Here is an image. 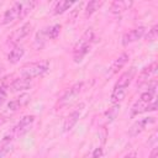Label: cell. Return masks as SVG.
I'll use <instances>...</instances> for the list:
<instances>
[{"mask_svg": "<svg viewBox=\"0 0 158 158\" xmlns=\"http://www.w3.org/2000/svg\"><path fill=\"white\" fill-rule=\"evenodd\" d=\"M94 42V31L93 28H88L80 37V40L77 42L74 51H73V59L75 63H80L84 57L90 52L91 44Z\"/></svg>", "mask_w": 158, "mask_h": 158, "instance_id": "1", "label": "cell"}, {"mask_svg": "<svg viewBox=\"0 0 158 158\" xmlns=\"http://www.w3.org/2000/svg\"><path fill=\"white\" fill-rule=\"evenodd\" d=\"M48 63L47 62H36V63H30L22 67L21 69V77L26 79H35L38 77H42L48 72Z\"/></svg>", "mask_w": 158, "mask_h": 158, "instance_id": "2", "label": "cell"}, {"mask_svg": "<svg viewBox=\"0 0 158 158\" xmlns=\"http://www.w3.org/2000/svg\"><path fill=\"white\" fill-rule=\"evenodd\" d=\"M83 85H84V84H83L81 81L75 83L74 85H72V86H70L69 89H67L65 93L62 95V98L59 99L58 104H59L60 106H65V105H69L70 102H73V101L78 98V95L81 93Z\"/></svg>", "mask_w": 158, "mask_h": 158, "instance_id": "3", "label": "cell"}, {"mask_svg": "<svg viewBox=\"0 0 158 158\" xmlns=\"http://www.w3.org/2000/svg\"><path fill=\"white\" fill-rule=\"evenodd\" d=\"M32 30V25L30 22H25L20 28L15 30L7 38V43L12 44V46H17V43H20V41H22L23 38H26Z\"/></svg>", "mask_w": 158, "mask_h": 158, "instance_id": "4", "label": "cell"}, {"mask_svg": "<svg viewBox=\"0 0 158 158\" xmlns=\"http://www.w3.org/2000/svg\"><path fill=\"white\" fill-rule=\"evenodd\" d=\"M157 122V118L156 117H144V118H142V120H138V121H136L130 128H128V136L130 137H136V136H138L139 133H142L146 128H147V126H149V125H154Z\"/></svg>", "mask_w": 158, "mask_h": 158, "instance_id": "5", "label": "cell"}, {"mask_svg": "<svg viewBox=\"0 0 158 158\" xmlns=\"http://www.w3.org/2000/svg\"><path fill=\"white\" fill-rule=\"evenodd\" d=\"M146 35V27L143 26H139V27H136V28H132L130 31H127L123 36H122V40H121V43L122 46H128L141 38H143Z\"/></svg>", "mask_w": 158, "mask_h": 158, "instance_id": "6", "label": "cell"}, {"mask_svg": "<svg viewBox=\"0 0 158 158\" xmlns=\"http://www.w3.org/2000/svg\"><path fill=\"white\" fill-rule=\"evenodd\" d=\"M33 122H35V116H33V115H26V116H23V117L17 122V125H16L15 127H12V132H14L15 137L22 136V135H25L26 132H28V131L31 130Z\"/></svg>", "mask_w": 158, "mask_h": 158, "instance_id": "7", "label": "cell"}, {"mask_svg": "<svg viewBox=\"0 0 158 158\" xmlns=\"http://www.w3.org/2000/svg\"><path fill=\"white\" fill-rule=\"evenodd\" d=\"M83 109H84V104H80L77 109H74V110L67 116V118L64 120V123H63V131H64V132L70 131V130L75 126V123L79 121V117H80V115H81V112H83Z\"/></svg>", "mask_w": 158, "mask_h": 158, "instance_id": "8", "label": "cell"}, {"mask_svg": "<svg viewBox=\"0 0 158 158\" xmlns=\"http://www.w3.org/2000/svg\"><path fill=\"white\" fill-rule=\"evenodd\" d=\"M156 73H157V62H152L149 65L144 67V68L141 70V73H139V75H138V79H137V85L141 86V85L148 83L149 79H151Z\"/></svg>", "mask_w": 158, "mask_h": 158, "instance_id": "9", "label": "cell"}, {"mask_svg": "<svg viewBox=\"0 0 158 158\" xmlns=\"http://www.w3.org/2000/svg\"><path fill=\"white\" fill-rule=\"evenodd\" d=\"M135 74H136V68L135 67H131L128 70H126L125 73L121 74V77L118 78V80L116 81V84H115L114 88L115 89H123V90H126L128 88V85L131 84Z\"/></svg>", "mask_w": 158, "mask_h": 158, "instance_id": "10", "label": "cell"}, {"mask_svg": "<svg viewBox=\"0 0 158 158\" xmlns=\"http://www.w3.org/2000/svg\"><path fill=\"white\" fill-rule=\"evenodd\" d=\"M28 101H30V95H27V94L20 95L19 98L11 100L6 105V114H14V112H16L19 109H21L22 106H25Z\"/></svg>", "mask_w": 158, "mask_h": 158, "instance_id": "11", "label": "cell"}, {"mask_svg": "<svg viewBox=\"0 0 158 158\" xmlns=\"http://www.w3.org/2000/svg\"><path fill=\"white\" fill-rule=\"evenodd\" d=\"M17 19H20V4L15 2L10 9H7L2 16V23L4 25H9L12 23L14 21H16Z\"/></svg>", "mask_w": 158, "mask_h": 158, "instance_id": "12", "label": "cell"}, {"mask_svg": "<svg viewBox=\"0 0 158 158\" xmlns=\"http://www.w3.org/2000/svg\"><path fill=\"white\" fill-rule=\"evenodd\" d=\"M133 5L132 1H125V0H115L111 2V6H110V12L114 14V15H118V14H122L123 11L128 10L131 6Z\"/></svg>", "mask_w": 158, "mask_h": 158, "instance_id": "13", "label": "cell"}, {"mask_svg": "<svg viewBox=\"0 0 158 158\" xmlns=\"http://www.w3.org/2000/svg\"><path fill=\"white\" fill-rule=\"evenodd\" d=\"M128 62V54L126 53V52H123V53H121L115 60H114V63L111 64V67H110V74H116V73H118L123 67H125V64Z\"/></svg>", "mask_w": 158, "mask_h": 158, "instance_id": "14", "label": "cell"}, {"mask_svg": "<svg viewBox=\"0 0 158 158\" xmlns=\"http://www.w3.org/2000/svg\"><path fill=\"white\" fill-rule=\"evenodd\" d=\"M11 90L12 91H23V90H27L31 88V80L30 79H26V78H17L15 79L11 84Z\"/></svg>", "mask_w": 158, "mask_h": 158, "instance_id": "15", "label": "cell"}, {"mask_svg": "<svg viewBox=\"0 0 158 158\" xmlns=\"http://www.w3.org/2000/svg\"><path fill=\"white\" fill-rule=\"evenodd\" d=\"M25 54V49L21 47V46H15L7 54V60L11 63V64H16Z\"/></svg>", "mask_w": 158, "mask_h": 158, "instance_id": "16", "label": "cell"}, {"mask_svg": "<svg viewBox=\"0 0 158 158\" xmlns=\"http://www.w3.org/2000/svg\"><path fill=\"white\" fill-rule=\"evenodd\" d=\"M73 5H74V2H72V1H68V0H59V1H57V2L54 4V6H53V9H52V12H53L54 15H60V14L65 12L67 10H69Z\"/></svg>", "mask_w": 158, "mask_h": 158, "instance_id": "17", "label": "cell"}, {"mask_svg": "<svg viewBox=\"0 0 158 158\" xmlns=\"http://www.w3.org/2000/svg\"><path fill=\"white\" fill-rule=\"evenodd\" d=\"M148 104H149L148 101H146V100H143V99L139 98L132 105V107H131V116H137V115H139L142 112H146V109H147Z\"/></svg>", "mask_w": 158, "mask_h": 158, "instance_id": "18", "label": "cell"}, {"mask_svg": "<svg viewBox=\"0 0 158 158\" xmlns=\"http://www.w3.org/2000/svg\"><path fill=\"white\" fill-rule=\"evenodd\" d=\"M20 4V19L26 17L37 5L36 1H19Z\"/></svg>", "mask_w": 158, "mask_h": 158, "instance_id": "19", "label": "cell"}, {"mask_svg": "<svg viewBox=\"0 0 158 158\" xmlns=\"http://www.w3.org/2000/svg\"><path fill=\"white\" fill-rule=\"evenodd\" d=\"M102 4H104L102 0H91V1H89L86 4V7H85V17H89L94 12H96L102 6Z\"/></svg>", "mask_w": 158, "mask_h": 158, "instance_id": "20", "label": "cell"}, {"mask_svg": "<svg viewBox=\"0 0 158 158\" xmlns=\"http://www.w3.org/2000/svg\"><path fill=\"white\" fill-rule=\"evenodd\" d=\"M47 40H48V38H47V35H46V30L43 28L42 31L37 32V35H36V37H35V41H33V47H35L37 51L42 49V48L44 47Z\"/></svg>", "mask_w": 158, "mask_h": 158, "instance_id": "21", "label": "cell"}, {"mask_svg": "<svg viewBox=\"0 0 158 158\" xmlns=\"http://www.w3.org/2000/svg\"><path fill=\"white\" fill-rule=\"evenodd\" d=\"M118 111H120V104H112V106L105 112V117H106V121L109 123H111L118 115Z\"/></svg>", "mask_w": 158, "mask_h": 158, "instance_id": "22", "label": "cell"}, {"mask_svg": "<svg viewBox=\"0 0 158 158\" xmlns=\"http://www.w3.org/2000/svg\"><path fill=\"white\" fill-rule=\"evenodd\" d=\"M60 28H62V26L58 25V23L52 25V26L44 28V30H46L47 38H48V40H56V38L59 36V33H60Z\"/></svg>", "mask_w": 158, "mask_h": 158, "instance_id": "23", "label": "cell"}, {"mask_svg": "<svg viewBox=\"0 0 158 158\" xmlns=\"http://www.w3.org/2000/svg\"><path fill=\"white\" fill-rule=\"evenodd\" d=\"M125 96H126V90H123V89H115L114 88L110 99H111L112 104H120L125 99Z\"/></svg>", "mask_w": 158, "mask_h": 158, "instance_id": "24", "label": "cell"}, {"mask_svg": "<svg viewBox=\"0 0 158 158\" xmlns=\"http://www.w3.org/2000/svg\"><path fill=\"white\" fill-rule=\"evenodd\" d=\"M144 36H146V41H148V42H154V41L157 40V37H158V26L154 25L152 28L148 30V33L144 35Z\"/></svg>", "mask_w": 158, "mask_h": 158, "instance_id": "25", "label": "cell"}, {"mask_svg": "<svg viewBox=\"0 0 158 158\" xmlns=\"http://www.w3.org/2000/svg\"><path fill=\"white\" fill-rule=\"evenodd\" d=\"M11 142H2V144L0 146V157H4L5 154H7L11 151Z\"/></svg>", "mask_w": 158, "mask_h": 158, "instance_id": "26", "label": "cell"}, {"mask_svg": "<svg viewBox=\"0 0 158 158\" xmlns=\"http://www.w3.org/2000/svg\"><path fill=\"white\" fill-rule=\"evenodd\" d=\"M7 88H4V86H0V106L5 102L6 98H7V91H6Z\"/></svg>", "mask_w": 158, "mask_h": 158, "instance_id": "27", "label": "cell"}, {"mask_svg": "<svg viewBox=\"0 0 158 158\" xmlns=\"http://www.w3.org/2000/svg\"><path fill=\"white\" fill-rule=\"evenodd\" d=\"M91 153H93L94 158H101L104 154V149H102V147H96L94 151H91Z\"/></svg>", "mask_w": 158, "mask_h": 158, "instance_id": "28", "label": "cell"}, {"mask_svg": "<svg viewBox=\"0 0 158 158\" xmlns=\"http://www.w3.org/2000/svg\"><path fill=\"white\" fill-rule=\"evenodd\" d=\"M157 137H158V132H154L151 137H149V141H148V146H156L157 144Z\"/></svg>", "mask_w": 158, "mask_h": 158, "instance_id": "29", "label": "cell"}, {"mask_svg": "<svg viewBox=\"0 0 158 158\" xmlns=\"http://www.w3.org/2000/svg\"><path fill=\"white\" fill-rule=\"evenodd\" d=\"M148 158H158V148H157V146L153 147V149H152V152H151Z\"/></svg>", "mask_w": 158, "mask_h": 158, "instance_id": "30", "label": "cell"}, {"mask_svg": "<svg viewBox=\"0 0 158 158\" xmlns=\"http://www.w3.org/2000/svg\"><path fill=\"white\" fill-rule=\"evenodd\" d=\"M123 158H137V153H136V152H130V153L126 154Z\"/></svg>", "mask_w": 158, "mask_h": 158, "instance_id": "31", "label": "cell"}, {"mask_svg": "<svg viewBox=\"0 0 158 158\" xmlns=\"http://www.w3.org/2000/svg\"><path fill=\"white\" fill-rule=\"evenodd\" d=\"M83 158H94V156H93L91 152H88V153H85V154L83 156Z\"/></svg>", "mask_w": 158, "mask_h": 158, "instance_id": "32", "label": "cell"}]
</instances>
